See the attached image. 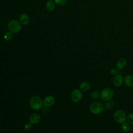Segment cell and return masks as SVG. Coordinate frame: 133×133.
<instances>
[{"label":"cell","instance_id":"18","mask_svg":"<svg viewBox=\"0 0 133 133\" xmlns=\"http://www.w3.org/2000/svg\"><path fill=\"white\" fill-rule=\"evenodd\" d=\"M13 37V35L12 33L10 32H7L5 33V35H4V39L5 41H10L12 39Z\"/></svg>","mask_w":133,"mask_h":133},{"label":"cell","instance_id":"4","mask_svg":"<svg viewBox=\"0 0 133 133\" xmlns=\"http://www.w3.org/2000/svg\"><path fill=\"white\" fill-rule=\"evenodd\" d=\"M114 119L115 122L119 124L125 122L127 118L126 113L122 110H117L114 113Z\"/></svg>","mask_w":133,"mask_h":133},{"label":"cell","instance_id":"19","mask_svg":"<svg viewBox=\"0 0 133 133\" xmlns=\"http://www.w3.org/2000/svg\"><path fill=\"white\" fill-rule=\"evenodd\" d=\"M55 4L58 6H63L65 5L67 2V0H54Z\"/></svg>","mask_w":133,"mask_h":133},{"label":"cell","instance_id":"10","mask_svg":"<svg viewBox=\"0 0 133 133\" xmlns=\"http://www.w3.org/2000/svg\"><path fill=\"white\" fill-rule=\"evenodd\" d=\"M125 85L128 87H133V75H127L124 78Z\"/></svg>","mask_w":133,"mask_h":133},{"label":"cell","instance_id":"5","mask_svg":"<svg viewBox=\"0 0 133 133\" xmlns=\"http://www.w3.org/2000/svg\"><path fill=\"white\" fill-rule=\"evenodd\" d=\"M114 91L110 88L103 89L100 92V97L104 101H108L111 99L114 96Z\"/></svg>","mask_w":133,"mask_h":133},{"label":"cell","instance_id":"12","mask_svg":"<svg viewBox=\"0 0 133 133\" xmlns=\"http://www.w3.org/2000/svg\"><path fill=\"white\" fill-rule=\"evenodd\" d=\"M19 21H20V22L21 23V24L25 25L29 23L30 19L29 16L26 14H23L20 15L19 17Z\"/></svg>","mask_w":133,"mask_h":133},{"label":"cell","instance_id":"20","mask_svg":"<svg viewBox=\"0 0 133 133\" xmlns=\"http://www.w3.org/2000/svg\"><path fill=\"white\" fill-rule=\"evenodd\" d=\"M127 121L129 124H133V113H129L126 118Z\"/></svg>","mask_w":133,"mask_h":133},{"label":"cell","instance_id":"8","mask_svg":"<svg viewBox=\"0 0 133 133\" xmlns=\"http://www.w3.org/2000/svg\"><path fill=\"white\" fill-rule=\"evenodd\" d=\"M124 82V78L122 75L117 74L114 75L113 78V83L116 87H120Z\"/></svg>","mask_w":133,"mask_h":133},{"label":"cell","instance_id":"7","mask_svg":"<svg viewBox=\"0 0 133 133\" xmlns=\"http://www.w3.org/2000/svg\"><path fill=\"white\" fill-rule=\"evenodd\" d=\"M43 101V104L46 107H50L55 102V98L53 96H47L44 99Z\"/></svg>","mask_w":133,"mask_h":133},{"label":"cell","instance_id":"1","mask_svg":"<svg viewBox=\"0 0 133 133\" xmlns=\"http://www.w3.org/2000/svg\"><path fill=\"white\" fill-rule=\"evenodd\" d=\"M43 105V101L38 96H34L30 99V106L33 110H39L42 108Z\"/></svg>","mask_w":133,"mask_h":133},{"label":"cell","instance_id":"6","mask_svg":"<svg viewBox=\"0 0 133 133\" xmlns=\"http://www.w3.org/2000/svg\"><path fill=\"white\" fill-rule=\"evenodd\" d=\"M82 91L78 89H75L73 90L71 94V98L73 102L75 103L79 102L83 98Z\"/></svg>","mask_w":133,"mask_h":133},{"label":"cell","instance_id":"3","mask_svg":"<svg viewBox=\"0 0 133 133\" xmlns=\"http://www.w3.org/2000/svg\"><path fill=\"white\" fill-rule=\"evenodd\" d=\"M22 28L21 23L18 20H12L8 24V29L9 32L12 33H16L19 32Z\"/></svg>","mask_w":133,"mask_h":133},{"label":"cell","instance_id":"22","mask_svg":"<svg viewBox=\"0 0 133 133\" xmlns=\"http://www.w3.org/2000/svg\"><path fill=\"white\" fill-rule=\"evenodd\" d=\"M117 72H118L117 70L116 69H115V68H112V69H111L110 70V74H111V75H115L117 74V73H118Z\"/></svg>","mask_w":133,"mask_h":133},{"label":"cell","instance_id":"9","mask_svg":"<svg viewBox=\"0 0 133 133\" xmlns=\"http://www.w3.org/2000/svg\"><path fill=\"white\" fill-rule=\"evenodd\" d=\"M41 119V115L37 113L32 114L29 118V122L32 124H35L39 123Z\"/></svg>","mask_w":133,"mask_h":133},{"label":"cell","instance_id":"17","mask_svg":"<svg viewBox=\"0 0 133 133\" xmlns=\"http://www.w3.org/2000/svg\"><path fill=\"white\" fill-rule=\"evenodd\" d=\"M91 97L94 99H98L100 97V92L98 90H94L91 93Z\"/></svg>","mask_w":133,"mask_h":133},{"label":"cell","instance_id":"2","mask_svg":"<svg viewBox=\"0 0 133 133\" xmlns=\"http://www.w3.org/2000/svg\"><path fill=\"white\" fill-rule=\"evenodd\" d=\"M105 107L102 103L98 102L92 103L89 106L90 112L94 114H99L104 111Z\"/></svg>","mask_w":133,"mask_h":133},{"label":"cell","instance_id":"14","mask_svg":"<svg viewBox=\"0 0 133 133\" xmlns=\"http://www.w3.org/2000/svg\"><path fill=\"white\" fill-rule=\"evenodd\" d=\"M46 8L47 10L51 11L55 8V3L52 0H48L46 4Z\"/></svg>","mask_w":133,"mask_h":133},{"label":"cell","instance_id":"11","mask_svg":"<svg viewBox=\"0 0 133 133\" xmlns=\"http://www.w3.org/2000/svg\"><path fill=\"white\" fill-rule=\"evenodd\" d=\"M127 65V61L124 58H121L118 60L116 63V68L117 69L122 70Z\"/></svg>","mask_w":133,"mask_h":133},{"label":"cell","instance_id":"21","mask_svg":"<svg viewBox=\"0 0 133 133\" xmlns=\"http://www.w3.org/2000/svg\"><path fill=\"white\" fill-rule=\"evenodd\" d=\"M32 124H31L30 122L26 123L25 125H24V129L25 131H30L31 128H32Z\"/></svg>","mask_w":133,"mask_h":133},{"label":"cell","instance_id":"13","mask_svg":"<svg viewBox=\"0 0 133 133\" xmlns=\"http://www.w3.org/2000/svg\"><path fill=\"white\" fill-rule=\"evenodd\" d=\"M79 89L82 91H88L90 88V85L88 82H83L81 83L79 86Z\"/></svg>","mask_w":133,"mask_h":133},{"label":"cell","instance_id":"16","mask_svg":"<svg viewBox=\"0 0 133 133\" xmlns=\"http://www.w3.org/2000/svg\"><path fill=\"white\" fill-rule=\"evenodd\" d=\"M121 128L124 131L127 132V131H129V130L130 129V125L129 123L124 122L122 124Z\"/></svg>","mask_w":133,"mask_h":133},{"label":"cell","instance_id":"15","mask_svg":"<svg viewBox=\"0 0 133 133\" xmlns=\"http://www.w3.org/2000/svg\"><path fill=\"white\" fill-rule=\"evenodd\" d=\"M115 105V102L113 100L110 99L109 100L107 101V102L105 103V107L107 109H112Z\"/></svg>","mask_w":133,"mask_h":133}]
</instances>
